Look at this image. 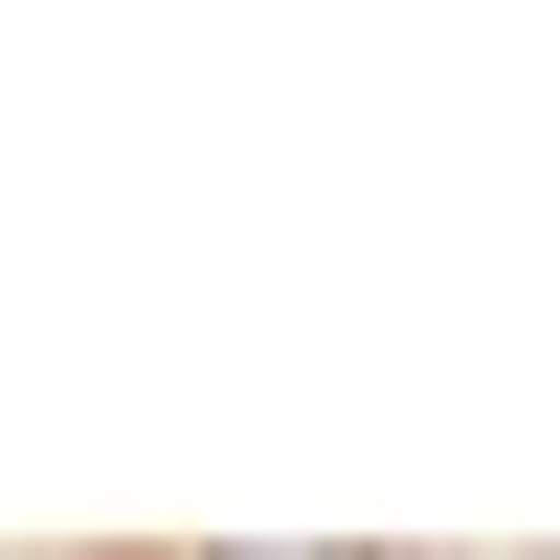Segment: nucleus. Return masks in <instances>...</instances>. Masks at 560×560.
I'll return each mask as SVG.
<instances>
[{
    "instance_id": "obj_1",
    "label": "nucleus",
    "mask_w": 560,
    "mask_h": 560,
    "mask_svg": "<svg viewBox=\"0 0 560 560\" xmlns=\"http://www.w3.org/2000/svg\"><path fill=\"white\" fill-rule=\"evenodd\" d=\"M202 560H382V538H202Z\"/></svg>"
}]
</instances>
